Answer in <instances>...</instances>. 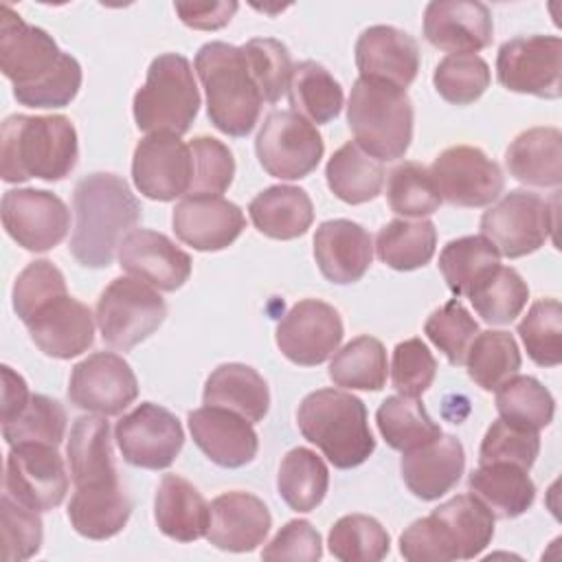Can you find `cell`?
Segmentation results:
<instances>
[{"mask_svg":"<svg viewBox=\"0 0 562 562\" xmlns=\"http://www.w3.org/2000/svg\"><path fill=\"white\" fill-rule=\"evenodd\" d=\"M134 187L149 200L171 202L193 182V156L176 134L158 132L138 140L132 158Z\"/></svg>","mask_w":562,"mask_h":562,"instance_id":"ac0fdd59","label":"cell"},{"mask_svg":"<svg viewBox=\"0 0 562 562\" xmlns=\"http://www.w3.org/2000/svg\"><path fill=\"white\" fill-rule=\"evenodd\" d=\"M162 296L134 277H116L97 301V325L103 340L121 351H130L149 338L165 321Z\"/></svg>","mask_w":562,"mask_h":562,"instance_id":"ba28073f","label":"cell"},{"mask_svg":"<svg viewBox=\"0 0 562 562\" xmlns=\"http://www.w3.org/2000/svg\"><path fill=\"white\" fill-rule=\"evenodd\" d=\"M424 334L439 351H443L450 364L459 367L465 362V353L479 334V323L459 299H452L428 316Z\"/></svg>","mask_w":562,"mask_h":562,"instance_id":"816d5d0a","label":"cell"},{"mask_svg":"<svg viewBox=\"0 0 562 562\" xmlns=\"http://www.w3.org/2000/svg\"><path fill=\"white\" fill-rule=\"evenodd\" d=\"M189 432L195 446L220 468H244L259 450V437L252 424L226 408L202 406L187 415Z\"/></svg>","mask_w":562,"mask_h":562,"instance_id":"7402d4cb","label":"cell"},{"mask_svg":"<svg viewBox=\"0 0 562 562\" xmlns=\"http://www.w3.org/2000/svg\"><path fill=\"white\" fill-rule=\"evenodd\" d=\"M114 439L130 465L145 470L169 468L184 446L178 417L154 402H143L114 426Z\"/></svg>","mask_w":562,"mask_h":562,"instance_id":"7c38bea8","label":"cell"},{"mask_svg":"<svg viewBox=\"0 0 562 562\" xmlns=\"http://www.w3.org/2000/svg\"><path fill=\"white\" fill-rule=\"evenodd\" d=\"M68 492V474L57 446L15 443L4 463V494L35 509L57 507Z\"/></svg>","mask_w":562,"mask_h":562,"instance_id":"4fadbf2b","label":"cell"},{"mask_svg":"<svg viewBox=\"0 0 562 562\" xmlns=\"http://www.w3.org/2000/svg\"><path fill=\"white\" fill-rule=\"evenodd\" d=\"M424 37L450 55H476L492 44V13L476 0H432L424 11Z\"/></svg>","mask_w":562,"mask_h":562,"instance_id":"ffe728a7","label":"cell"},{"mask_svg":"<svg viewBox=\"0 0 562 562\" xmlns=\"http://www.w3.org/2000/svg\"><path fill=\"white\" fill-rule=\"evenodd\" d=\"M66 411L64 406L40 393H31L29 402L18 415L2 422V437L9 446L15 443H50L59 446L66 435Z\"/></svg>","mask_w":562,"mask_h":562,"instance_id":"bcb514c9","label":"cell"},{"mask_svg":"<svg viewBox=\"0 0 562 562\" xmlns=\"http://www.w3.org/2000/svg\"><path fill=\"white\" fill-rule=\"evenodd\" d=\"M439 198L452 206H487L505 187L501 167L487 154L472 145L443 149L428 169Z\"/></svg>","mask_w":562,"mask_h":562,"instance_id":"5bb4252c","label":"cell"},{"mask_svg":"<svg viewBox=\"0 0 562 562\" xmlns=\"http://www.w3.org/2000/svg\"><path fill=\"white\" fill-rule=\"evenodd\" d=\"M202 400L246 417L250 424L261 422L270 408V391L257 369L241 362H226L206 378Z\"/></svg>","mask_w":562,"mask_h":562,"instance_id":"d6a6232c","label":"cell"},{"mask_svg":"<svg viewBox=\"0 0 562 562\" xmlns=\"http://www.w3.org/2000/svg\"><path fill=\"white\" fill-rule=\"evenodd\" d=\"M520 351L509 331H479L465 353V367L470 380L483 391H496L505 380L518 373Z\"/></svg>","mask_w":562,"mask_h":562,"instance_id":"ee69618b","label":"cell"},{"mask_svg":"<svg viewBox=\"0 0 562 562\" xmlns=\"http://www.w3.org/2000/svg\"><path fill=\"white\" fill-rule=\"evenodd\" d=\"M329 553L342 562H378L391 549L389 531L367 514H347L329 529Z\"/></svg>","mask_w":562,"mask_h":562,"instance_id":"7dc6e473","label":"cell"},{"mask_svg":"<svg viewBox=\"0 0 562 562\" xmlns=\"http://www.w3.org/2000/svg\"><path fill=\"white\" fill-rule=\"evenodd\" d=\"M119 266L154 290L176 292L191 277V257L167 235L134 228L119 246Z\"/></svg>","mask_w":562,"mask_h":562,"instance_id":"d6986e66","label":"cell"},{"mask_svg":"<svg viewBox=\"0 0 562 562\" xmlns=\"http://www.w3.org/2000/svg\"><path fill=\"white\" fill-rule=\"evenodd\" d=\"M35 347L57 360H70L94 342V318L88 305L61 294L46 303L29 323H24Z\"/></svg>","mask_w":562,"mask_h":562,"instance_id":"603a6c76","label":"cell"},{"mask_svg":"<svg viewBox=\"0 0 562 562\" xmlns=\"http://www.w3.org/2000/svg\"><path fill=\"white\" fill-rule=\"evenodd\" d=\"M468 487L498 518L522 516L536 501V485L527 470L512 463L479 465L470 472Z\"/></svg>","mask_w":562,"mask_h":562,"instance_id":"836d02e7","label":"cell"},{"mask_svg":"<svg viewBox=\"0 0 562 562\" xmlns=\"http://www.w3.org/2000/svg\"><path fill=\"white\" fill-rule=\"evenodd\" d=\"M386 349L373 336L349 340L329 362L331 382L351 391H380L386 384Z\"/></svg>","mask_w":562,"mask_h":562,"instance_id":"b9f144b4","label":"cell"},{"mask_svg":"<svg viewBox=\"0 0 562 562\" xmlns=\"http://www.w3.org/2000/svg\"><path fill=\"white\" fill-rule=\"evenodd\" d=\"M323 555L321 533L312 527L310 520H290L277 536L263 547V560H305L316 562Z\"/></svg>","mask_w":562,"mask_h":562,"instance_id":"91938a15","label":"cell"},{"mask_svg":"<svg viewBox=\"0 0 562 562\" xmlns=\"http://www.w3.org/2000/svg\"><path fill=\"white\" fill-rule=\"evenodd\" d=\"M375 424L384 441L400 452L415 450L443 435L441 426L432 422L419 397H386L375 413Z\"/></svg>","mask_w":562,"mask_h":562,"instance_id":"60d3db41","label":"cell"},{"mask_svg":"<svg viewBox=\"0 0 562 562\" xmlns=\"http://www.w3.org/2000/svg\"><path fill=\"white\" fill-rule=\"evenodd\" d=\"M154 518L167 538L193 542L204 538L209 531L211 505L193 483L178 474H165L156 487Z\"/></svg>","mask_w":562,"mask_h":562,"instance_id":"f1b7e54d","label":"cell"},{"mask_svg":"<svg viewBox=\"0 0 562 562\" xmlns=\"http://www.w3.org/2000/svg\"><path fill=\"white\" fill-rule=\"evenodd\" d=\"M70 479L77 490L119 485L110 424L101 415L77 417L66 446Z\"/></svg>","mask_w":562,"mask_h":562,"instance_id":"83f0119b","label":"cell"},{"mask_svg":"<svg viewBox=\"0 0 562 562\" xmlns=\"http://www.w3.org/2000/svg\"><path fill=\"white\" fill-rule=\"evenodd\" d=\"M70 252L86 268H108L140 220V202L116 173H90L75 184Z\"/></svg>","mask_w":562,"mask_h":562,"instance_id":"7a4b0ae2","label":"cell"},{"mask_svg":"<svg viewBox=\"0 0 562 562\" xmlns=\"http://www.w3.org/2000/svg\"><path fill=\"white\" fill-rule=\"evenodd\" d=\"M248 215L261 235L288 241L307 233L314 222V206L305 189L274 184L250 200Z\"/></svg>","mask_w":562,"mask_h":562,"instance_id":"4dcf8cb0","label":"cell"},{"mask_svg":"<svg viewBox=\"0 0 562 562\" xmlns=\"http://www.w3.org/2000/svg\"><path fill=\"white\" fill-rule=\"evenodd\" d=\"M496 266L501 255L483 235L452 239L439 252V270L454 296H468Z\"/></svg>","mask_w":562,"mask_h":562,"instance_id":"ab89813d","label":"cell"},{"mask_svg":"<svg viewBox=\"0 0 562 562\" xmlns=\"http://www.w3.org/2000/svg\"><path fill=\"white\" fill-rule=\"evenodd\" d=\"M465 452L457 437L441 435L415 450L402 452L400 470L406 487L422 501H437L461 479Z\"/></svg>","mask_w":562,"mask_h":562,"instance_id":"4316f807","label":"cell"},{"mask_svg":"<svg viewBox=\"0 0 562 562\" xmlns=\"http://www.w3.org/2000/svg\"><path fill=\"white\" fill-rule=\"evenodd\" d=\"M288 97L292 112L301 114L312 125L334 121L340 114L345 101L342 88L334 75L312 59H305L292 68Z\"/></svg>","mask_w":562,"mask_h":562,"instance_id":"8d00e7d4","label":"cell"},{"mask_svg":"<svg viewBox=\"0 0 562 562\" xmlns=\"http://www.w3.org/2000/svg\"><path fill=\"white\" fill-rule=\"evenodd\" d=\"M136 397L138 380L127 360L114 351H97L72 367L68 400L86 413L119 415Z\"/></svg>","mask_w":562,"mask_h":562,"instance_id":"2e32d148","label":"cell"},{"mask_svg":"<svg viewBox=\"0 0 562 562\" xmlns=\"http://www.w3.org/2000/svg\"><path fill=\"white\" fill-rule=\"evenodd\" d=\"M2 226L24 250L46 252L68 235L70 211L50 191L9 189L2 195Z\"/></svg>","mask_w":562,"mask_h":562,"instance_id":"9a60e30c","label":"cell"},{"mask_svg":"<svg viewBox=\"0 0 562 562\" xmlns=\"http://www.w3.org/2000/svg\"><path fill=\"white\" fill-rule=\"evenodd\" d=\"M496 411L503 422L540 432L553 422L555 400L531 375H512L496 389Z\"/></svg>","mask_w":562,"mask_h":562,"instance_id":"7bdbcfd3","label":"cell"},{"mask_svg":"<svg viewBox=\"0 0 562 562\" xmlns=\"http://www.w3.org/2000/svg\"><path fill=\"white\" fill-rule=\"evenodd\" d=\"M77 130L64 114H13L0 127V176L4 182L64 180L77 165Z\"/></svg>","mask_w":562,"mask_h":562,"instance_id":"3957f363","label":"cell"},{"mask_svg":"<svg viewBox=\"0 0 562 562\" xmlns=\"http://www.w3.org/2000/svg\"><path fill=\"white\" fill-rule=\"evenodd\" d=\"M132 516V498L123 485L77 490L68 503L72 529L90 540H105L123 531Z\"/></svg>","mask_w":562,"mask_h":562,"instance_id":"e575fe53","label":"cell"},{"mask_svg":"<svg viewBox=\"0 0 562 562\" xmlns=\"http://www.w3.org/2000/svg\"><path fill=\"white\" fill-rule=\"evenodd\" d=\"M518 336L538 367H558L562 360V305L558 299L536 301L518 323Z\"/></svg>","mask_w":562,"mask_h":562,"instance_id":"681fc988","label":"cell"},{"mask_svg":"<svg viewBox=\"0 0 562 562\" xmlns=\"http://www.w3.org/2000/svg\"><path fill=\"white\" fill-rule=\"evenodd\" d=\"M356 66L360 77L389 81L406 90L419 70V46L406 31L375 24L356 40Z\"/></svg>","mask_w":562,"mask_h":562,"instance_id":"cb8c5ba5","label":"cell"},{"mask_svg":"<svg viewBox=\"0 0 562 562\" xmlns=\"http://www.w3.org/2000/svg\"><path fill=\"white\" fill-rule=\"evenodd\" d=\"M314 259L327 281L356 283L373 261L371 235L358 222L327 220L314 233Z\"/></svg>","mask_w":562,"mask_h":562,"instance_id":"d4e9b609","label":"cell"},{"mask_svg":"<svg viewBox=\"0 0 562 562\" xmlns=\"http://www.w3.org/2000/svg\"><path fill=\"white\" fill-rule=\"evenodd\" d=\"M474 312L490 325H507L527 305L529 285L509 266H496L470 294Z\"/></svg>","mask_w":562,"mask_h":562,"instance_id":"f6af8a7d","label":"cell"},{"mask_svg":"<svg viewBox=\"0 0 562 562\" xmlns=\"http://www.w3.org/2000/svg\"><path fill=\"white\" fill-rule=\"evenodd\" d=\"M272 527L266 503L250 492H226L211 503V525L206 538L213 547L233 553L257 549Z\"/></svg>","mask_w":562,"mask_h":562,"instance_id":"484cf974","label":"cell"},{"mask_svg":"<svg viewBox=\"0 0 562 562\" xmlns=\"http://www.w3.org/2000/svg\"><path fill=\"white\" fill-rule=\"evenodd\" d=\"M490 66L479 55H448L435 72L432 83L439 97L452 105H470L490 88Z\"/></svg>","mask_w":562,"mask_h":562,"instance_id":"f907efd6","label":"cell"},{"mask_svg":"<svg viewBox=\"0 0 562 562\" xmlns=\"http://www.w3.org/2000/svg\"><path fill=\"white\" fill-rule=\"evenodd\" d=\"M509 176L529 187H558L562 182V134L558 127L520 132L505 151Z\"/></svg>","mask_w":562,"mask_h":562,"instance_id":"1f68e13d","label":"cell"},{"mask_svg":"<svg viewBox=\"0 0 562 562\" xmlns=\"http://www.w3.org/2000/svg\"><path fill=\"white\" fill-rule=\"evenodd\" d=\"M2 516V560L20 562L33 558L44 540L40 512L13 501L9 494H2L0 501Z\"/></svg>","mask_w":562,"mask_h":562,"instance_id":"6f0895ef","label":"cell"},{"mask_svg":"<svg viewBox=\"0 0 562 562\" xmlns=\"http://www.w3.org/2000/svg\"><path fill=\"white\" fill-rule=\"evenodd\" d=\"M437 246V228L430 220H391L375 237V252L393 270L411 272L424 268Z\"/></svg>","mask_w":562,"mask_h":562,"instance_id":"74e56055","label":"cell"},{"mask_svg":"<svg viewBox=\"0 0 562 562\" xmlns=\"http://www.w3.org/2000/svg\"><path fill=\"white\" fill-rule=\"evenodd\" d=\"M386 200L393 213L406 217H426L441 204L439 191L432 182L428 167L406 160L389 173Z\"/></svg>","mask_w":562,"mask_h":562,"instance_id":"c3c4849f","label":"cell"},{"mask_svg":"<svg viewBox=\"0 0 562 562\" xmlns=\"http://www.w3.org/2000/svg\"><path fill=\"white\" fill-rule=\"evenodd\" d=\"M255 151L268 176L299 180L318 167L325 145L307 119L292 110H277L261 123Z\"/></svg>","mask_w":562,"mask_h":562,"instance_id":"30bf717a","label":"cell"},{"mask_svg":"<svg viewBox=\"0 0 562 562\" xmlns=\"http://www.w3.org/2000/svg\"><path fill=\"white\" fill-rule=\"evenodd\" d=\"M296 424L301 435L314 443L334 468H356L375 450L367 406L353 393L340 389L312 391L299 404Z\"/></svg>","mask_w":562,"mask_h":562,"instance_id":"277c9868","label":"cell"},{"mask_svg":"<svg viewBox=\"0 0 562 562\" xmlns=\"http://www.w3.org/2000/svg\"><path fill=\"white\" fill-rule=\"evenodd\" d=\"M250 75L268 103H277L285 92L292 77V61L285 44L272 37H255L241 46Z\"/></svg>","mask_w":562,"mask_h":562,"instance_id":"f5cc1de1","label":"cell"},{"mask_svg":"<svg viewBox=\"0 0 562 562\" xmlns=\"http://www.w3.org/2000/svg\"><path fill=\"white\" fill-rule=\"evenodd\" d=\"M437 375V360L422 338H408L395 345L391 358L393 389L404 397H419Z\"/></svg>","mask_w":562,"mask_h":562,"instance_id":"680465c9","label":"cell"},{"mask_svg":"<svg viewBox=\"0 0 562 562\" xmlns=\"http://www.w3.org/2000/svg\"><path fill=\"white\" fill-rule=\"evenodd\" d=\"M338 310L318 299H303L277 325V347L299 367H316L338 351L342 342Z\"/></svg>","mask_w":562,"mask_h":562,"instance_id":"e0dca14e","label":"cell"},{"mask_svg":"<svg viewBox=\"0 0 562 562\" xmlns=\"http://www.w3.org/2000/svg\"><path fill=\"white\" fill-rule=\"evenodd\" d=\"M555 202L531 191H509L481 217V235L501 257L518 259L536 252L555 228Z\"/></svg>","mask_w":562,"mask_h":562,"instance_id":"9c48e42d","label":"cell"},{"mask_svg":"<svg viewBox=\"0 0 562 562\" xmlns=\"http://www.w3.org/2000/svg\"><path fill=\"white\" fill-rule=\"evenodd\" d=\"M347 123L369 156L397 160L413 140V103L404 88L358 77L347 101Z\"/></svg>","mask_w":562,"mask_h":562,"instance_id":"8992f818","label":"cell"},{"mask_svg":"<svg viewBox=\"0 0 562 562\" xmlns=\"http://www.w3.org/2000/svg\"><path fill=\"white\" fill-rule=\"evenodd\" d=\"M176 237L202 252L228 248L244 231L241 209L222 195H184L171 215Z\"/></svg>","mask_w":562,"mask_h":562,"instance_id":"44dd1931","label":"cell"},{"mask_svg":"<svg viewBox=\"0 0 562 562\" xmlns=\"http://www.w3.org/2000/svg\"><path fill=\"white\" fill-rule=\"evenodd\" d=\"M189 149L193 156V182L187 195H222L235 176L231 149L211 136H195Z\"/></svg>","mask_w":562,"mask_h":562,"instance_id":"11a10c76","label":"cell"},{"mask_svg":"<svg viewBox=\"0 0 562 562\" xmlns=\"http://www.w3.org/2000/svg\"><path fill=\"white\" fill-rule=\"evenodd\" d=\"M496 79L512 92L560 99L562 40L558 35H525L507 40L496 55Z\"/></svg>","mask_w":562,"mask_h":562,"instance_id":"8fae6325","label":"cell"},{"mask_svg":"<svg viewBox=\"0 0 562 562\" xmlns=\"http://www.w3.org/2000/svg\"><path fill=\"white\" fill-rule=\"evenodd\" d=\"M329 487L325 461L310 448H292L279 465L277 490L283 503L301 514L316 509Z\"/></svg>","mask_w":562,"mask_h":562,"instance_id":"f35d334b","label":"cell"},{"mask_svg":"<svg viewBox=\"0 0 562 562\" xmlns=\"http://www.w3.org/2000/svg\"><path fill=\"white\" fill-rule=\"evenodd\" d=\"M329 191L347 204H364L382 193L384 165L356 140L338 147L325 167Z\"/></svg>","mask_w":562,"mask_h":562,"instance_id":"d590c367","label":"cell"},{"mask_svg":"<svg viewBox=\"0 0 562 562\" xmlns=\"http://www.w3.org/2000/svg\"><path fill=\"white\" fill-rule=\"evenodd\" d=\"M132 108L136 127L147 134H187L200 110V92L189 59L178 53L154 57Z\"/></svg>","mask_w":562,"mask_h":562,"instance_id":"52a82bcc","label":"cell"},{"mask_svg":"<svg viewBox=\"0 0 562 562\" xmlns=\"http://www.w3.org/2000/svg\"><path fill=\"white\" fill-rule=\"evenodd\" d=\"M29 397L31 391L26 380L9 364H2V422L18 415L22 406L29 402Z\"/></svg>","mask_w":562,"mask_h":562,"instance_id":"be15d7a7","label":"cell"},{"mask_svg":"<svg viewBox=\"0 0 562 562\" xmlns=\"http://www.w3.org/2000/svg\"><path fill=\"white\" fill-rule=\"evenodd\" d=\"M195 72L206 92L211 123L228 136H246L255 130L263 97L250 75L241 46L206 42L195 53Z\"/></svg>","mask_w":562,"mask_h":562,"instance_id":"5b68a950","label":"cell"},{"mask_svg":"<svg viewBox=\"0 0 562 562\" xmlns=\"http://www.w3.org/2000/svg\"><path fill=\"white\" fill-rule=\"evenodd\" d=\"M0 68L26 108H64L81 88V66L53 35L26 24L9 4L0 13Z\"/></svg>","mask_w":562,"mask_h":562,"instance_id":"6da1fadb","label":"cell"},{"mask_svg":"<svg viewBox=\"0 0 562 562\" xmlns=\"http://www.w3.org/2000/svg\"><path fill=\"white\" fill-rule=\"evenodd\" d=\"M540 452V435L503 422L501 417L487 428L481 448L479 465L483 463H512L529 472Z\"/></svg>","mask_w":562,"mask_h":562,"instance_id":"9f6ffc18","label":"cell"},{"mask_svg":"<svg viewBox=\"0 0 562 562\" xmlns=\"http://www.w3.org/2000/svg\"><path fill=\"white\" fill-rule=\"evenodd\" d=\"M61 294H68L61 270L48 259H37L18 274L11 299L18 318L22 323H29L46 303L55 301Z\"/></svg>","mask_w":562,"mask_h":562,"instance_id":"db71d44e","label":"cell"},{"mask_svg":"<svg viewBox=\"0 0 562 562\" xmlns=\"http://www.w3.org/2000/svg\"><path fill=\"white\" fill-rule=\"evenodd\" d=\"M454 560H472L494 538V514L474 494H457L430 514Z\"/></svg>","mask_w":562,"mask_h":562,"instance_id":"f546056e","label":"cell"},{"mask_svg":"<svg viewBox=\"0 0 562 562\" xmlns=\"http://www.w3.org/2000/svg\"><path fill=\"white\" fill-rule=\"evenodd\" d=\"M400 553L411 562H448L454 560L432 516L413 520L400 536Z\"/></svg>","mask_w":562,"mask_h":562,"instance_id":"94428289","label":"cell"},{"mask_svg":"<svg viewBox=\"0 0 562 562\" xmlns=\"http://www.w3.org/2000/svg\"><path fill=\"white\" fill-rule=\"evenodd\" d=\"M173 9L182 24L198 31H217L231 22L239 4L235 0L215 2H173Z\"/></svg>","mask_w":562,"mask_h":562,"instance_id":"6125c7cd","label":"cell"}]
</instances>
